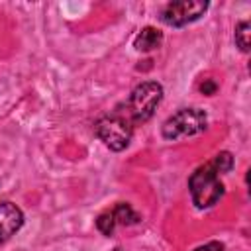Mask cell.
Returning a JSON list of instances; mask_svg holds the SVG:
<instances>
[{
	"instance_id": "obj_3",
	"label": "cell",
	"mask_w": 251,
	"mask_h": 251,
	"mask_svg": "<svg viewBox=\"0 0 251 251\" xmlns=\"http://www.w3.org/2000/svg\"><path fill=\"white\" fill-rule=\"evenodd\" d=\"M94 129H96V135L104 141V145L110 147L112 151L126 149L133 133V126L127 122V118L120 110H114L112 114L102 116L96 122Z\"/></svg>"
},
{
	"instance_id": "obj_11",
	"label": "cell",
	"mask_w": 251,
	"mask_h": 251,
	"mask_svg": "<svg viewBox=\"0 0 251 251\" xmlns=\"http://www.w3.org/2000/svg\"><path fill=\"white\" fill-rule=\"evenodd\" d=\"M200 90L204 92V94H208V96H212L216 90H218V84L214 82V80H204L202 84H200Z\"/></svg>"
},
{
	"instance_id": "obj_4",
	"label": "cell",
	"mask_w": 251,
	"mask_h": 251,
	"mask_svg": "<svg viewBox=\"0 0 251 251\" xmlns=\"http://www.w3.org/2000/svg\"><path fill=\"white\" fill-rule=\"evenodd\" d=\"M208 118L202 110L198 108H182L176 114L169 116L163 124V137L165 139H178V137H188L202 133L206 129Z\"/></svg>"
},
{
	"instance_id": "obj_2",
	"label": "cell",
	"mask_w": 251,
	"mask_h": 251,
	"mask_svg": "<svg viewBox=\"0 0 251 251\" xmlns=\"http://www.w3.org/2000/svg\"><path fill=\"white\" fill-rule=\"evenodd\" d=\"M161 98H163V86L159 82L147 80V82L137 84L131 90V94L126 100V104L122 108H118V110L127 118V122L131 126L143 124L155 114Z\"/></svg>"
},
{
	"instance_id": "obj_1",
	"label": "cell",
	"mask_w": 251,
	"mask_h": 251,
	"mask_svg": "<svg viewBox=\"0 0 251 251\" xmlns=\"http://www.w3.org/2000/svg\"><path fill=\"white\" fill-rule=\"evenodd\" d=\"M233 167V159L227 151L218 153L212 161H208L206 165L198 167L190 178H188V190L192 196V202L196 208L204 210L214 206L220 196L224 194V184L220 180L222 173H227Z\"/></svg>"
},
{
	"instance_id": "obj_8",
	"label": "cell",
	"mask_w": 251,
	"mask_h": 251,
	"mask_svg": "<svg viewBox=\"0 0 251 251\" xmlns=\"http://www.w3.org/2000/svg\"><path fill=\"white\" fill-rule=\"evenodd\" d=\"M112 216H114V222L122 224V226H131V224L139 222V216L133 212V208L129 204H118L112 210Z\"/></svg>"
},
{
	"instance_id": "obj_9",
	"label": "cell",
	"mask_w": 251,
	"mask_h": 251,
	"mask_svg": "<svg viewBox=\"0 0 251 251\" xmlns=\"http://www.w3.org/2000/svg\"><path fill=\"white\" fill-rule=\"evenodd\" d=\"M235 43L243 53L249 51V22H239L235 25Z\"/></svg>"
},
{
	"instance_id": "obj_6",
	"label": "cell",
	"mask_w": 251,
	"mask_h": 251,
	"mask_svg": "<svg viewBox=\"0 0 251 251\" xmlns=\"http://www.w3.org/2000/svg\"><path fill=\"white\" fill-rule=\"evenodd\" d=\"M24 224L22 210L12 202H0V243L8 241Z\"/></svg>"
},
{
	"instance_id": "obj_7",
	"label": "cell",
	"mask_w": 251,
	"mask_h": 251,
	"mask_svg": "<svg viewBox=\"0 0 251 251\" xmlns=\"http://www.w3.org/2000/svg\"><path fill=\"white\" fill-rule=\"evenodd\" d=\"M163 43V33L159 31V29H155V27H143L137 35H135V39H133V47L137 49V51H153V49H157L159 45Z\"/></svg>"
},
{
	"instance_id": "obj_10",
	"label": "cell",
	"mask_w": 251,
	"mask_h": 251,
	"mask_svg": "<svg viewBox=\"0 0 251 251\" xmlns=\"http://www.w3.org/2000/svg\"><path fill=\"white\" fill-rule=\"evenodd\" d=\"M96 226H98V229H100L104 235H112V233H114V227H116V222H114L112 212L100 214L98 220H96Z\"/></svg>"
},
{
	"instance_id": "obj_5",
	"label": "cell",
	"mask_w": 251,
	"mask_h": 251,
	"mask_svg": "<svg viewBox=\"0 0 251 251\" xmlns=\"http://www.w3.org/2000/svg\"><path fill=\"white\" fill-rule=\"evenodd\" d=\"M208 10V2L204 0H178L169 2L161 10V22L173 27H182L190 22H196Z\"/></svg>"
}]
</instances>
